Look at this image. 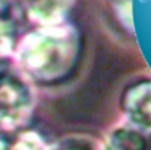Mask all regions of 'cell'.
<instances>
[{"mask_svg":"<svg viewBox=\"0 0 151 150\" xmlns=\"http://www.w3.org/2000/svg\"><path fill=\"white\" fill-rule=\"evenodd\" d=\"M79 57V37L72 27H49L28 37L21 49L24 69L38 83L66 78Z\"/></svg>","mask_w":151,"mask_h":150,"instance_id":"1","label":"cell"},{"mask_svg":"<svg viewBox=\"0 0 151 150\" xmlns=\"http://www.w3.org/2000/svg\"><path fill=\"white\" fill-rule=\"evenodd\" d=\"M31 106L28 87L12 69L0 62V124L15 125L21 122Z\"/></svg>","mask_w":151,"mask_h":150,"instance_id":"2","label":"cell"},{"mask_svg":"<svg viewBox=\"0 0 151 150\" xmlns=\"http://www.w3.org/2000/svg\"><path fill=\"white\" fill-rule=\"evenodd\" d=\"M120 106L126 116L139 127H151V80L132 83L122 93Z\"/></svg>","mask_w":151,"mask_h":150,"instance_id":"3","label":"cell"},{"mask_svg":"<svg viewBox=\"0 0 151 150\" xmlns=\"http://www.w3.org/2000/svg\"><path fill=\"white\" fill-rule=\"evenodd\" d=\"M106 150H151V131L139 125L117 128L109 136Z\"/></svg>","mask_w":151,"mask_h":150,"instance_id":"4","label":"cell"},{"mask_svg":"<svg viewBox=\"0 0 151 150\" xmlns=\"http://www.w3.org/2000/svg\"><path fill=\"white\" fill-rule=\"evenodd\" d=\"M68 0H25V13L43 25L59 22L68 10Z\"/></svg>","mask_w":151,"mask_h":150,"instance_id":"5","label":"cell"},{"mask_svg":"<svg viewBox=\"0 0 151 150\" xmlns=\"http://www.w3.org/2000/svg\"><path fill=\"white\" fill-rule=\"evenodd\" d=\"M15 33L13 22L9 16H0V51L6 49L12 43V37Z\"/></svg>","mask_w":151,"mask_h":150,"instance_id":"6","label":"cell"},{"mask_svg":"<svg viewBox=\"0 0 151 150\" xmlns=\"http://www.w3.org/2000/svg\"><path fill=\"white\" fill-rule=\"evenodd\" d=\"M12 0H0V16H9Z\"/></svg>","mask_w":151,"mask_h":150,"instance_id":"7","label":"cell"},{"mask_svg":"<svg viewBox=\"0 0 151 150\" xmlns=\"http://www.w3.org/2000/svg\"><path fill=\"white\" fill-rule=\"evenodd\" d=\"M54 150H90L88 147H84L81 144H66V146H62L59 149H54Z\"/></svg>","mask_w":151,"mask_h":150,"instance_id":"8","label":"cell"}]
</instances>
